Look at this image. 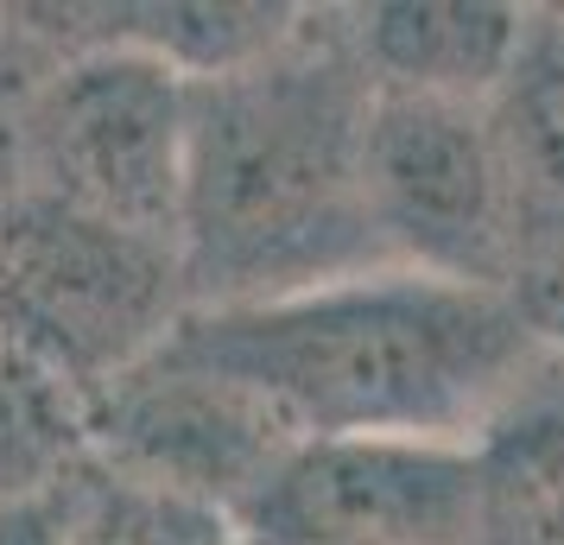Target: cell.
<instances>
[{"mask_svg": "<svg viewBox=\"0 0 564 545\" xmlns=\"http://www.w3.org/2000/svg\"><path fill=\"white\" fill-rule=\"evenodd\" d=\"M375 83L343 7H305L241 70L184 83L178 273L191 312L267 305L387 266L361 140Z\"/></svg>", "mask_w": 564, "mask_h": 545, "instance_id": "obj_1", "label": "cell"}, {"mask_svg": "<svg viewBox=\"0 0 564 545\" xmlns=\"http://www.w3.org/2000/svg\"><path fill=\"white\" fill-rule=\"evenodd\" d=\"M165 342L267 400L299 438L437 444H469L545 356L513 292L451 286L406 266L267 305L184 312Z\"/></svg>", "mask_w": 564, "mask_h": 545, "instance_id": "obj_2", "label": "cell"}, {"mask_svg": "<svg viewBox=\"0 0 564 545\" xmlns=\"http://www.w3.org/2000/svg\"><path fill=\"white\" fill-rule=\"evenodd\" d=\"M178 248L77 216L52 197L0 204V356L52 381L77 413L184 324Z\"/></svg>", "mask_w": 564, "mask_h": 545, "instance_id": "obj_3", "label": "cell"}, {"mask_svg": "<svg viewBox=\"0 0 564 545\" xmlns=\"http://www.w3.org/2000/svg\"><path fill=\"white\" fill-rule=\"evenodd\" d=\"M184 184V77L128 45L57 52L20 133L13 197L115 222L178 248Z\"/></svg>", "mask_w": 564, "mask_h": 545, "instance_id": "obj_4", "label": "cell"}, {"mask_svg": "<svg viewBox=\"0 0 564 545\" xmlns=\"http://www.w3.org/2000/svg\"><path fill=\"white\" fill-rule=\"evenodd\" d=\"M361 184H368V222L381 235L387 266L451 280V286L513 292L508 209H501L482 102L375 89Z\"/></svg>", "mask_w": 564, "mask_h": 545, "instance_id": "obj_5", "label": "cell"}, {"mask_svg": "<svg viewBox=\"0 0 564 545\" xmlns=\"http://www.w3.org/2000/svg\"><path fill=\"white\" fill-rule=\"evenodd\" d=\"M299 432L229 374L184 362L165 342L83 406V457L96 469L209 501L241 526Z\"/></svg>", "mask_w": 564, "mask_h": 545, "instance_id": "obj_6", "label": "cell"}, {"mask_svg": "<svg viewBox=\"0 0 564 545\" xmlns=\"http://www.w3.org/2000/svg\"><path fill=\"white\" fill-rule=\"evenodd\" d=\"M248 545H476L469 444L299 438L241 514Z\"/></svg>", "mask_w": 564, "mask_h": 545, "instance_id": "obj_7", "label": "cell"}, {"mask_svg": "<svg viewBox=\"0 0 564 545\" xmlns=\"http://www.w3.org/2000/svg\"><path fill=\"white\" fill-rule=\"evenodd\" d=\"M482 128L508 209L513 292L564 266V7H527L508 77L482 96Z\"/></svg>", "mask_w": 564, "mask_h": 545, "instance_id": "obj_8", "label": "cell"}, {"mask_svg": "<svg viewBox=\"0 0 564 545\" xmlns=\"http://www.w3.org/2000/svg\"><path fill=\"white\" fill-rule=\"evenodd\" d=\"M343 26L381 96L482 102L520 52L527 7H508V0H368V7H343Z\"/></svg>", "mask_w": 564, "mask_h": 545, "instance_id": "obj_9", "label": "cell"}, {"mask_svg": "<svg viewBox=\"0 0 564 545\" xmlns=\"http://www.w3.org/2000/svg\"><path fill=\"white\" fill-rule=\"evenodd\" d=\"M476 545H564V356L545 349L527 381L469 438Z\"/></svg>", "mask_w": 564, "mask_h": 545, "instance_id": "obj_10", "label": "cell"}, {"mask_svg": "<svg viewBox=\"0 0 564 545\" xmlns=\"http://www.w3.org/2000/svg\"><path fill=\"white\" fill-rule=\"evenodd\" d=\"M0 545H77V508H70V482L0 501Z\"/></svg>", "mask_w": 564, "mask_h": 545, "instance_id": "obj_11", "label": "cell"}, {"mask_svg": "<svg viewBox=\"0 0 564 545\" xmlns=\"http://www.w3.org/2000/svg\"><path fill=\"white\" fill-rule=\"evenodd\" d=\"M513 298H520V312L533 317V330L545 337V349L564 356V266L552 273V280H539L533 292H513Z\"/></svg>", "mask_w": 564, "mask_h": 545, "instance_id": "obj_12", "label": "cell"}, {"mask_svg": "<svg viewBox=\"0 0 564 545\" xmlns=\"http://www.w3.org/2000/svg\"><path fill=\"white\" fill-rule=\"evenodd\" d=\"M77 545H89V539H77Z\"/></svg>", "mask_w": 564, "mask_h": 545, "instance_id": "obj_13", "label": "cell"}]
</instances>
